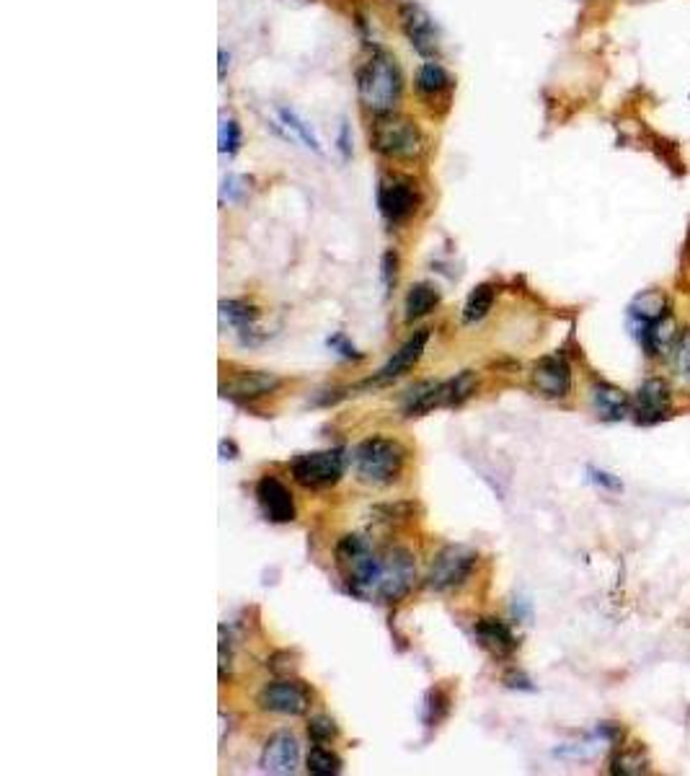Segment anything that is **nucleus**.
Listing matches in <instances>:
<instances>
[{"label": "nucleus", "mask_w": 690, "mask_h": 776, "mask_svg": "<svg viewBox=\"0 0 690 776\" xmlns=\"http://www.w3.org/2000/svg\"><path fill=\"white\" fill-rule=\"evenodd\" d=\"M396 277H398L396 251H386L383 259H380V280H383V290H386V295L396 288Z\"/></svg>", "instance_id": "obj_34"}, {"label": "nucleus", "mask_w": 690, "mask_h": 776, "mask_svg": "<svg viewBox=\"0 0 690 776\" xmlns=\"http://www.w3.org/2000/svg\"><path fill=\"white\" fill-rule=\"evenodd\" d=\"M672 352H675V373H678L680 383L690 386V332H683Z\"/></svg>", "instance_id": "obj_32"}, {"label": "nucleus", "mask_w": 690, "mask_h": 776, "mask_svg": "<svg viewBox=\"0 0 690 776\" xmlns=\"http://www.w3.org/2000/svg\"><path fill=\"white\" fill-rule=\"evenodd\" d=\"M419 205V189L417 182H411L406 176H386L378 187V210L380 215L398 226L417 213Z\"/></svg>", "instance_id": "obj_8"}, {"label": "nucleus", "mask_w": 690, "mask_h": 776, "mask_svg": "<svg viewBox=\"0 0 690 776\" xmlns=\"http://www.w3.org/2000/svg\"><path fill=\"white\" fill-rule=\"evenodd\" d=\"M336 567L342 572L349 593L365 601L378 595L383 559H378V554L362 536H344L336 544Z\"/></svg>", "instance_id": "obj_2"}, {"label": "nucleus", "mask_w": 690, "mask_h": 776, "mask_svg": "<svg viewBox=\"0 0 690 776\" xmlns=\"http://www.w3.org/2000/svg\"><path fill=\"white\" fill-rule=\"evenodd\" d=\"M305 771L313 776H336L342 771V758L324 745H313L311 753L305 756Z\"/></svg>", "instance_id": "obj_29"}, {"label": "nucleus", "mask_w": 690, "mask_h": 776, "mask_svg": "<svg viewBox=\"0 0 690 776\" xmlns=\"http://www.w3.org/2000/svg\"><path fill=\"white\" fill-rule=\"evenodd\" d=\"M220 458H223V461H233V458H238V448L233 440H220Z\"/></svg>", "instance_id": "obj_38"}, {"label": "nucleus", "mask_w": 690, "mask_h": 776, "mask_svg": "<svg viewBox=\"0 0 690 776\" xmlns=\"http://www.w3.org/2000/svg\"><path fill=\"white\" fill-rule=\"evenodd\" d=\"M241 148V125L233 117H220L218 127V151L223 156H233Z\"/></svg>", "instance_id": "obj_30"}, {"label": "nucleus", "mask_w": 690, "mask_h": 776, "mask_svg": "<svg viewBox=\"0 0 690 776\" xmlns=\"http://www.w3.org/2000/svg\"><path fill=\"white\" fill-rule=\"evenodd\" d=\"M437 306H440V290H437L435 285H429V282H417V285L406 293V321L424 319V316H429Z\"/></svg>", "instance_id": "obj_23"}, {"label": "nucleus", "mask_w": 690, "mask_h": 776, "mask_svg": "<svg viewBox=\"0 0 690 776\" xmlns=\"http://www.w3.org/2000/svg\"><path fill=\"white\" fill-rule=\"evenodd\" d=\"M414 88L424 101H440L448 99L450 91H453V78L440 63H424L417 68V76H414Z\"/></svg>", "instance_id": "obj_19"}, {"label": "nucleus", "mask_w": 690, "mask_h": 776, "mask_svg": "<svg viewBox=\"0 0 690 776\" xmlns=\"http://www.w3.org/2000/svg\"><path fill=\"white\" fill-rule=\"evenodd\" d=\"M339 735V727H336V722L331 720V717H313L311 722H308V738L313 740V743L318 745H324V743H331V740Z\"/></svg>", "instance_id": "obj_31"}, {"label": "nucleus", "mask_w": 690, "mask_h": 776, "mask_svg": "<svg viewBox=\"0 0 690 776\" xmlns=\"http://www.w3.org/2000/svg\"><path fill=\"white\" fill-rule=\"evenodd\" d=\"M352 464H355L360 482L370 484V487H388L404 474L406 451L398 440L373 435L357 445L352 453Z\"/></svg>", "instance_id": "obj_3"}, {"label": "nucleus", "mask_w": 690, "mask_h": 776, "mask_svg": "<svg viewBox=\"0 0 690 776\" xmlns=\"http://www.w3.org/2000/svg\"><path fill=\"white\" fill-rule=\"evenodd\" d=\"M398 24L406 34L409 44L422 57H435L440 52V39H437L435 21L424 11L419 3H401L398 8Z\"/></svg>", "instance_id": "obj_11"}, {"label": "nucleus", "mask_w": 690, "mask_h": 776, "mask_svg": "<svg viewBox=\"0 0 690 776\" xmlns=\"http://www.w3.org/2000/svg\"><path fill=\"white\" fill-rule=\"evenodd\" d=\"M347 469V456L342 448H329V451L303 453L293 461L295 482L305 489H329L344 476Z\"/></svg>", "instance_id": "obj_7"}, {"label": "nucleus", "mask_w": 690, "mask_h": 776, "mask_svg": "<svg viewBox=\"0 0 690 776\" xmlns=\"http://www.w3.org/2000/svg\"><path fill=\"white\" fill-rule=\"evenodd\" d=\"M228 60H230V57L225 55V50H220V81H223V78H225V68H228Z\"/></svg>", "instance_id": "obj_40"}, {"label": "nucleus", "mask_w": 690, "mask_h": 776, "mask_svg": "<svg viewBox=\"0 0 690 776\" xmlns=\"http://www.w3.org/2000/svg\"><path fill=\"white\" fill-rule=\"evenodd\" d=\"M590 479L597 484V487L608 489V492H618V489H621V482H618L613 474H608V471L590 469Z\"/></svg>", "instance_id": "obj_37"}, {"label": "nucleus", "mask_w": 690, "mask_h": 776, "mask_svg": "<svg viewBox=\"0 0 690 776\" xmlns=\"http://www.w3.org/2000/svg\"><path fill=\"white\" fill-rule=\"evenodd\" d=\"M427 342H429V329H419V332L411 334L404 345L398 347V350L388 357V363L383 365V368H380L378 373L365 383V386H386V383H393L401 376H406V373L422 360Z\"/></svg>", "instance_id": "obj_12"}, {"label": "nucleus", "mask_w": 690, "mask_h": 776, "mask_svg": "<svg viewBox=\"0 0 690 776\" xmlns=\"http://www.w3.org/2000/svg\"><path fill=\"white\" fill-rule=\"evenodd\" d=\"M326 345H329L331 352H336L339 357H344V360H362V352L357 350V347L352 345V342H349V339L344 337L342 332L334 334V337H329V342H326Z\"/></svg>", "instance_id": "obj_35"}, {"label": "nucleus", "mask_w": 690, "mask_h": 776, "mask_svg": "<svg viewBox=\"0 0 690 776\" xmlns=\"http://www.w3.org/2000/svg\"><path fill=\"white\" fill-rule=\"evenodd\" d=\"M300 764V745L298 740L290 733H274L272 738L264 743L262 758H259V766H262L264 774H277L287 776L295 774Z\"/></svg>", "instance_id": "obj_16"}, {"label": "nucleus", "mask_w": 690, "mask_h": 776, "mask_svg": "<svg viewBox=\"0 0 690 776\" xmlns=\"http://www.w3.org/2000/svg\"><path fill=\"white\" fill-rule=\"evenodd\" d=\"M450 714V691L435 686L424 694L422 701V720L427 727H437Z\"/></svg>", "instance_id": "obj_28"}, {"label": "nucleus", "mask_w": 690, "mask_h": 776, "mask_svg": "<svg viewBox=\"0 0 690 776\" xmlns=\"http://www.w3.org/2000/svg\"><path fill=\"white\" fill-rule=\"evenodd\" d=\"M592 407H595L597 417L605 422H621L626 420V414L631 412V401L618 386L610 383H597L592 386Z\"/></svg>", "instance_id": "obj_20"}, {"label": "nucleus", "mask_w": 690, "mask_h": 776, "mask_svg": "<svg viewBox=\"0 0 690 776\" xmlns=\"http://www.w3.org/2000/svg\"><path fill=\"white\" fill-rule=\"evenodd\" d=\"M507 686H512V689H533V686H528V681L520 676H507Z\"/></svg>", "instance_id": "obj_39"}, {"label": "nucleus", "mask_w": 690, "mask_h": 776, "mask_svg": "<svg viewBox=\"0 0 690 776\" xmlns=\"http://www.w3.org/2000/svg\"><path fill=\"white\" fill-rule=\"evenodd\" d=\"M678 339V326H675V319H672L670 313H665V316H659L657 321L644 326V347H647L649 355L654 357H662L670 350H675Z\"/></svg>", "instance_id": "obj_22"}, {"label": "nucleus", "mask_w": 690, "mask_h": 776, "mask_svg": "<svg viewBox=\"0 0 690 776\" xmlns=\"http://www.w3.org/2000/svg\"><path fill=\"white\" fill-rule=\"evenodd\" d=\"M401 91H404V78L396 57L388 52H373V57L365 60L357 73V96L362 107L375 117H386L396 112Z\"/></svg>", "instance_id": "obj_1"}, {"label": "nucleus", "mask_w": 690, "mask_h": 776, "mask_svg": "<svg viewBox=\"0 0 690 776\" xmlns=\"http://www.w3.org/2000/svg\"><path fill=\"white\" fill-rule=\"evenodd\" d=\"M249 192V182L243 176L230 174L223 179V187H220V200L223 202H241Z\"/></svg>", "instance_id": "obj_33"}, {"label": "nucleus", "mask_w": 690, "mask_h": 776, "mask_svg": "<svg viewBox=\"0 0 690 776\" xmlns=\"http://www.w3.org/2000/svg\"><path fill=\"white\" fill-rule=\"evenodd\" d=\"M370 148L391 161H414L424 151V135L411 119L386 114L373 122Z\"/></svg>", "instance_id": "obj_4"}, {"label": "nucleus", "mask_w": 690, "mask_h": 776, "mask_svg": "<svg viewBox=\"0 0 690 776\" xmlns=\"http://www.w3.org/2000/svg\"><path fill=\"white\" fill-rule=\"evenodd\" d=\"M479 557L476 551H471L468 546L450 544L440 551L429 567L427 585L429 590H437V593H450V590L463 588L468 582V577L473 575V567H476Z\"/></svg>", "instance_id": "obj_6"}, {"label": "nucleus", "mask_w": 690, "mask_h": 776, "mask_svg": "<svg viewBox=\"0 0 690 776\" xmlns=\"http://www.w3.org/2000/svg\"><path fill=\"white\" fill-rule=\"evenodd\" d=\"M494 298H497V290H494V285H489V282H484V285H476V288L468 293L466 306H463V321H466V324H476V321L486 319L494 306Z\"/></svg>", "instance_id": "obj_26"}, {"label": "nucleus", "mask_w": 690, "mask_h": 776, "mask_svg": "<svg viewBox=\"0 0 690 776\" xmlns=\"http://www.w3.org/2000/svg\"><path fill=\"white\" fill-rule=\"evenodd\" d=\"M476 391V376L471 370H463L455 378L437 383H422V386L411 388L404 401V414L406 417H419V414H427L432 409L440 407H458L468 396Z\"/></svg>", "instance_id": "obj_5"}, {"label": "nucleus", "mask_w": 690, "mask_h": 776, "mask_svg": "<svg viewBox=\"0 0 690 776\" xmlns=\"http://www.w3.org/2000/svg\"><path fill=\"white\" fill-rule=\"evenodd\" d=\"M634 412L641 425H654V422L667 420L672 412L670 386L662 378H649V381L641 383V388L636 391Z\"/></svg>", "instance_id": "obj_15"}, {"label": "nucleus", "mask_w": 690, "mask_h": 776, "mask_svg": "<svg viewBox=\"0 0 690 776\" xmlns=\"http://www.w3.org/2000/svg\"><path fill=\"white\" fill-rule=\"evenodd\" d=\"M225 634H228V629H225L223 624H220V681H225V676L230 673V639H225Z\"/></svg>", "instance_id": "obj_36"}, {"label": "nucleus", "mask_w": 690, "mask_h": 776, "mask_svg": "<svg viewBox=\"0 0 690 776\" xmlns=\"http://www.w3.org/2000/svg\"><path fill=\"white\" fill-rule=\"evenodd\" d=\"M256 704L264 712L298 717V714H305L308 707H311V691L305 689L300 681H293V678H280V681L264 683L259 696H256Z\"/></svg>", "instance_id": "obj_9"}, {"label": "nucleus", "mask_w": 690, "mask_h": 776, "mask_svg": "<svg viewBox=\"0 0 690 776\" xmlns=\"http://www.w3.org/2000/svg\"><path fill=\"white\" fill-rule=\"evenodd\" d=\"M473 632H476L479 645L497 660L510 658L512 652L520 647V642H517V637H515V632L510 629V624H504V621H499V619L476 621V629H473Z\"/></svg>", "instance_id": "obj_18"}, {"label": "nucleus", "mask_w": 690, "mask_h": 776, "mask_svg": "<svg viewBox=\"0 0 690 776\" xmlns=\"http://www.w3.org/2000/svg\"><path fill=\"white\" fill-rule=\"evenodd\" d=\"M280 386V376H274L269 370H241L220 386V396L230 401H254L274 394Z\"/></svg>", "instance_id": "obj_13"}, {"label": "nucleus", "mask_w": 690, "mask_h": 776, "mask_svg": "<svg viewBox=\"0 0 690 776\" xmlns=\"http://www.w3.org/2000/svg\"><path fill=\"white\" fill-rule=\"evenodd\" d=\"M533 386L546 399H564L572 391V368L561 355H548L533 368Z\"/></svg>", "instance_id": "obj_17"}, {"label": "nucleus", "mask_w": 690, "mask_h": 776, "mask_svg": "<svg viewBox=\"0 0 690 776\" xmlns=\"http://www.w3.org/2000/svg\"><path fill=\"white\" fill-rule=\"evenodd\" d=\"M647 771H649V758L641 748H621V751H616V756L610 758V774L636 776V774H647Z\"/></svg>", "instance_id": "obj_27"}, {"label": "nucleus", "mask_w": 690, "mask_h": 776, "mask_svg": "<svg viewBox=\"0 0 690 776\" xmlns=\"http://www.w3.org/2000/svg\"><path fill=\"white\" fill-rule=\"evenodd\" d=\"M667 298L659 293H644L639 295L631 306H628V319L634 321L639 329H644L647 324L657 321L659 316H665L667 313Z\"/></svg>", "instance_id": "obj_24"}, {"label": "nucleus", "mask_w": 690, "mask_h": 776, "mask_svg": "<svg viewBox=\"0 0 690 776\" xmlns=\"http://www.w3.org/2000/svg\"><path fill=\"white\" fill-rule=\"evenodd\" d=\"M254 495L259 507H262L264 518L272 520V523H293L295 515H298L290 489L277 476H262L256 482Z\"/></svg>", "instance_id": "obj_14"}, {"label": "nucleus", "mask_w": 690, "mask_h": 776, "mask_svg": "<svg viewBox=\"0 0 690 776\" xmlns=\"http://www.w3.org/2000/svg\"><path fill=\"white\" fill-rule=\"evenodd\" d=\"M259 308L246 301H220V324L241 334L243 345H249V334L256 332Z\"/></svg>", "instance_id": "obj_21"}, {"label": "nucleus", "mask_w": 690, "mask_h": 776, "mask_svg": "<svg viewBox=\"0 0 690 776\" xmlns=\"http://www.w3.org/2000/svg\"><path fill=\"white\" fill-rule=\"evenodd\" d=\"M277 119H280V125L285 127L287 135H290L295 143H303L308 151L321 153V143H318L316 132L311 130V125H308V122H305V119L300 117L298 112H293V109H287V107H280L277 109Z\"/></svg>", "instance_id": "obj_25"}, {"label": "nucleus", "mask_w": 690, "mask_h": 776, "mask_svg": "<svg viewBox=\"0 0 690 776\" xmlns=\"http://www.w3.org/2000/svg\"><path fill=\"white\" fill-rule=\"evenodd\" d=\"M417 580V567H414V557L406 549H393L386 559H383V577H380L378 595L380 601L396 603L401 601L411 590Z\"/></svg>", "instance_id": "obj_10"}]
</instances>
